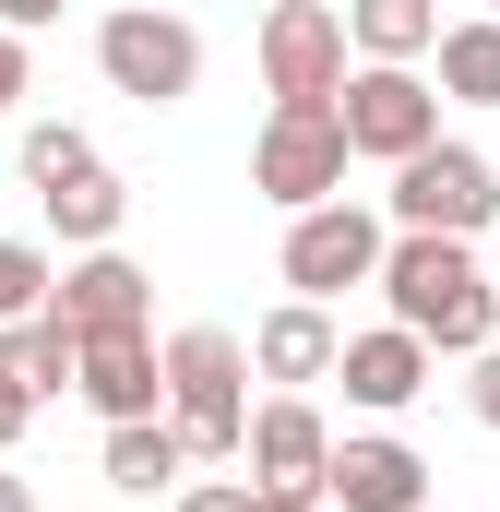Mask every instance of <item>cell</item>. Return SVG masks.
Instances as JSON below:
<instances>
[{
    "mask_svg": "<svg viewBox=\"0 0 500 512\" xmlns=\"http://www.w3.org/2000/svg\"><path fill=\"white\" fill-rule=\"evenodd\" d=\"M381 298H393V322H405V334H429L441 358L500 346V274L477 262V239L393 227V251H381Z\"/></svg>",
    "mask_w": 500,
    "mask_h": 512,
    "instance_id": "1",
    "label": "cell"
},
{
    "mask_svg": "<svg viewBox=\"0 0 500 512\" xmlns=\"http://www.w3.org/2000/svg\"><path fill=\"white\" fill-rule=\"evenodd\" d=\"M167 417H179L191 465H239L250 453V346L227 322H179L167 334Z\"/></svg>",
    "mask_w": 500,
    "mask_h": 512,
    "instance_id": "2",
    "label": "cell"
},
{
    "mask_svg": "<svg viewBox=\"0 0 500 512\" xmlns=\"http://www.w3.org/2000/svg\"><path fill=\"white\" fill-rule=\"evenodd\" d=\"M96 72L131 108H179V96H203V24L191 12H155V0H120L96 24Z\"/></svg>",
    "mask_w": 500,
    "mask_h": 512,
    "instance_id": "3",
    "label": "cell"
},
{
    "mask_svg": "<svg viewBox=\"0 0 500 512\" xmlns=\"http://www.w3.org/2000/svg\"><path fill=\"white\" fill-rule=\"evenodd\" d=\"M346 167H358V143H346V108H274V120L250 131V191H262L274 215L346 203Z\"/></svg>",
    "mask_w": 500,
    "mask_h": 512,
    "instance_id": "4",
    "label": "cell"
},
{
    "mask_svg": "<svg viewBox=\"0 0 500 512\" xmlns=\"http://www.w3.org/2000/svg\"><path fill=\"white\" fill-rule=\"evenodd\" d=\"M250 48H262V96H274V108H334V96H346V48H358V36H346V12H334V0H274Z\"/></svg>",
    "mask_w": 500,
    "mask_h": 512,
    "instance_id": "5",
    "label": "cell"
},
{
    "mask_svg": "<svg viewBox=\"0 0 500 512\" xmlns=\"http://www.w3.org/2000/svg\"><path fill=\"white\" fill-rule=\"evenodd\" d=\"M250 489L274 512H322L334 501V429H322V405L310 393H274V405H250Z\"/></svg>",
    "mask_w": 500,
    "mask_h": 512,
    "instance_id": "6",
    "label": "cell"
},
{
    "mask_svg": "<svg viewBox=\"0 0 500 512\" xmlns=\"http://www.w3.org/2000/svg\"><path fill=\"white\" fill-rule=\"evenodd\" d=\"M393 227H429V239H477L500 215V167L477 155V143H429V155H405L393 167Z\"/></svg>",
    "mask_w": 500,
    "mask_h": 512,
    "instance_id": "7",
    "label": "cell"
},
{
    "mask_svg": "<svg viewBox=\"0 0 500 512\" xmlns=\"http://www.w3.org/2000/svg\"><path fill=\"white\" fill-rule=\"evenodd\" d=\"M381 251H393V227H381L370 203H310V215H286V286L298 298H346V286H381Z\"/></svg>",
    "mask_w": 500,
    "mask_h": 512,
    "instance_id": "8",
    "label": "cell"
},
{
    "mask_svg": "<svg viewBox=\"0 0 500 512\" xmlns=\"http://www.w3.org/2000/svg\"><path fill=\"white\" fill-rule=\"evenodd\" d=\"M334 108H346V143L381 155V167H405V155H429V143H441V96L417 84V60H358Z\"/></svg>",
    "mask_w": 500,
    "mask_h": 512,
    "instance_id": "9",
    "label": "cell"
},
{
    "mask_svg": "<svg viewBox=\"0 0 500 512\" xmlns=\"http://www.w3.org/2000/svg\"><path fill=\"white\" fill-rule=\"evenodd\" d=\"M429 370H441V346H429V334H405V322H381V334H346V358H334L346 405H370V417H405V405L429 393Z\"/></svg>",
    "mask_w": 500,
    "mask_h": 512,
    "instance_id": "10",
    "label": "cell"
},
{
    "mask_svg": "<svg viewBox=\"0 0 500 512\" xmlns=\"http://www.w3.org/2000/svg\"><path fill=\"white\" fill-rule=\"evenodd\" d=\"M143 286H155V274H143L120 239H108V251L60 262V322H72V334H155V322H143V310H155Z\"/></svg>",
    "mask_w": 500,
    "mask_h": 512,
    "instance_id": "11",
    "label": "cell"
},
{
    "mask_svg": "<svg viewBox=\"0 0 500 512\" xmlns=\"http://www.w3.org/2000/svg\"><path fill=\"white\" fill-rule=\"evenodd\" d=\"M334 512H429V465H417V441H393V429L334 441Z\"/></svg>",
    "mask_w": 500,
    "mask_h": 512,
    "instance_id": "12",
    "label": "cell"
},
{
    "mask_svg": "<svg viewBox=\"0 0 500 512\" xmlns=\"http://www.w3.org/2000/svg\"><path fill=\"white\" fill-rule=\"evenodd\" d=\"M334 358H346V334H334V310H322V298H286V310H262V322H250V370H262V382H286V393L334 382Z\"/></svg>",
    "mask_w": 500,
    "mask_h": 512,
    "instance_id": "13",
    "label": "cell"
},
{
    "mask_svg": "<svg viewBox=\"0 0 500 512\" xmlns=\"http://www.w3.org/2000/svg\"><path fill=\"white\" fill-rule=\"evenodd\" d=\"M84 405L120 429V417H155L167 405V346L155 334H84Z\"/></svg>",
    "mask_w": 500,
    "mask_h": 512,
    "instance_id": "14",
    "label": "cell"
},
{
    "mask_svg": "<svg viewBox=\"0 0 500 512\" xmlns=\"http://www.w3.org/2000/svg\"><path fill=\"white\" fill-rule=\"evenodd\" d=\"M0 370L36 393V405H48V393H84V334H72L60 310H36V322H0Z\"/></svg>",
    "mask_w": 500,
    "mask_h": 512,
    "instance_id": "15",
    "label": "cell"
},
{
    "mask_svg": "<svg viewBox=\"0 0 500 512\" xmlns=\"http://www.w3.org/2000/svg\"><path fill=\"white\" fill-rule=\"evenodd\" d=\"M179 477H191V441H179V417H120V429H108V489L155 501V489H179Z\"/></svg>",
    "mask_w": 500,
    "mask_h": 512,
    "instance_id": "16",
    "label": "cell"
},
{
    "mask_svg": "<svg viewBox=\"0 0 500 512\" xmlns=\"http://www.w3.org/2000/svg\"><path fill=\"white\" fill-rule=\"evenodd\" d=\"M36 203H48V227H60L72 251H108V239H120V215H131L120 167H84V179H60V191H36Z\"/></svg>",
    "mask_w": 500,
    "mask_h": 512,
    "instance_id": "17",
    "label": "cell"
},
{
    "mask_svg": "<svg viewBox=\"0 0 500 512\" xmlns=\"http://www.w3.org/2000/svg\"><path fill=\"white\" fill-rule=\"evenodd\" d=\"M358 60H429L441 48V0H346Z\"/></svg>",
    "mask_w": 500,
    "mask_h": 512,
    "instance_id": "18",
    "label": "cell"
},
{
    "mask_svg": "<svg viewBox=\"0 0 500 512\" xmlns=\"http://www.w3.org/2000/svg\"><path fill=\"white\" fill-rule=\"evenodd\" d=\"M441 96H465V108H500V12H465V24H441Z\"/></svg>",
    "mask_w": 500,
    "mask_h": 512,
    "instance_id": "19",
    "label": "cell"
},
{
    "mask_svg": "<svg viewBox=\"0 0 500 512\" xmlns=\"http://www.w3.org/2000/svg\"><path fill=\"white\" fill-rule=\"evenodd\" d=\"M36 310H60V262L36 239H0V322H36Z\"/></svg>",
    "mask_w": 500,
    "mask_h": 512,
    "instance_id": "20",
    "label": "cell"
},
{
    "mask_svg": "<svg viewBox=\"0 0 500 512\" xmlns=\"http://www.w3.org/2000/svg\"><path fill=\"white\" fill-rule=\"evenodd\" d=\"M84 167H108L96 131H72V120H36V131H24V179H36V191H60V179H84Z\"/></svg>",
    "mask_w": 500,
    "mask_h": 512,
    "instance_id": "21",
    "label": "cell"
},
{
    "mask_svg": "<svg viewBox=\"0 0 500 512\" xmlns=\"http://www.w3.org/2000/svg\"><path fill=\"white\" fill-rule=\"evenodd\" d=\"M24 96H36V36H12V24H0V120H12Z\"/></svg>",
    "mask_w": 500,
    "mask_h": 512,
    "instance_id": "22",
    "label": "cell"
},
{
    "mask_svg": "<svg viewBox=\"0 0 500 512\" xmlns=\"http://www.w3.org/2000/svg\"><path fill=\"white\" fill-rule=\"evenodd\" d=\"M179 512H274L250 477H203V489H179Z\"/></svg>",
    "mask_w": 500,
    "mask_h": 512,
    "instance_id": "23",
    "label": "cell"
},
{
    "mask_svg": "<svg viewBox=\"0 0 500 512\" xmlns=\"http://www.w3.org/2000/svg\"><path fill=\"white\" fill-rule=\"evenodd\" d=\"M465 405H477V429H500V346L465 358Z\"/></svg>",
    "mask_w": 500,
    "mask_h": 512,
    "instance_id": "24",
    "label": "cell"
},
{
    "mask_svg": "<svg viewBox=\"0 0 500 512\" xmlns=\"http://www.w3.org/2000/svg\"><path fill=\"white\" fill-rule=\"evenodd\" d=\"M24 417H36V393H24V382H12V370H0V453L24 441Z\"/></svg>",
    "mask_w": 500,
    "mask_h": 512,
    "instance_id": "25",
    "label": "cell"
},
{
    "mask_svg": "<svg viewBox=\"0 0 500 512\" xmlns=\"http://www.w3.org/2000/svg\"><path fill=\"white\" fill-rule=\"evenodd\" d=\"M0 24H12V36H36V24H60V0H0Z\"/></svg>",
    "mask_w": 500,
    "mask_h": 512,
    "instance_id": "26",
    "label": "cell"
},
{
    "mask_svg": "<svg viewBox=\"0 0 500 512\" xmlns=\"http://www.w3.org/2000/svg\"><path fill=\"white\" fill-rule=\"evenodd\" d=\"M0 512H36V477H12V453H0Z\"/></svg>",
    "mask_w": 500,
    "mask_h": 512,
    "instance_id": "27",
    "label": "cell"
},
{
    "mask_svg": "<svg viewBox=\"0 0 500 512\" xmlns=\"http://www.w3.org/2000/svg\"><path fill=\"white\" fill-rule=\"evenodd\" d=\"M489 12H500V0H489Z\"/></svg>",
    "mask_w": 500,
    "mask_h": 512,
    "instance_id": "28",
    "label": "cell"
}]
</instances>
